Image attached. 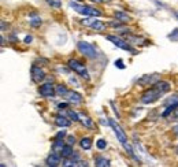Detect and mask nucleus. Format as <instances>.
<instances>
[{
	"label": "nucleus",
	"instance_id": "obj_1",
	"mask_svg": "<svg viewBox=\"0 0 178 167\" xmlns=\"http://www.w3.org/2000/svg\"><path fill=\"white\" fill-rule=\"evenodd\" d=\"M70 6L73 7V10H75L78 14H82V15H91V17H100L101 12L99 10H96L95 7L91 6H82V4H77V3H70Z\"/></svg>",
	"mask_w": 178,
	"mask_h": 167
},
{
	"label": "nucleus",
	"instance_id": "obj_2",
	"mask_svg": "<svg viewBox=\"0 0 178 167\" xmlns=\"http://www.w3.org/2000/svg\"><path fill=\"white\" fill-rule=\"evenodd\" d=\"M162 95H163V93L160 92V90L157 89L155 85H153L151 89L145 90V92L143 93V96H141V102H143L144 104H151V103L156 102V100L159 99V97L162 96Z\"/></svg>",
	"mask_w": 178,
	"mask_h": 167
},
{
	"label": "nucleus",
	"instance_id": "obj_3",
	"mask_svg": "<svg viewBox=\"0 0 178 167\" xmlns=\"http://www.w3.org/2000/svg\"><path fill=\"white\" fill-rule=\"evenodd\" d=\"M68 67H70L73 71L77 73L78 75H81L82 78L89 79V74H88V71H87V67H85L81 62L75 60V59H70V60H68Z\"/></svg>",
	"mask_w": 178,
	"mask_h": 167
},
{
	"label": "nucleus",
	"instance_id": "obj_4",
	"mask_svg": "<svg viewBox=\"0 0 178 167\" xmlns=\"http://www.w3.org/2000/svg\"><path fill=\"white\" fill-rule=\"evenodd\" d=\"M78 50H80L81 54H84L87 58L91 59H96L97 58V51L95 50V47H92L87 41H80L78 43Z\"/></svg>",
	"mask_w": 178,
	"mask_h": 167
},
{
	"label": "nucleus",
	"instance_id": "obj_5",
	"mask_svg": "<svg viewBox=\"0 0 178 167\" xmlns=\"http://www.w3.org/2000/svg\"><path fill=\"white\" fill-rule=\"evenodd\" d=\"M107 40H108V41H111V43L114 44V45H116L118 48H122V50H125V51L132 52L133 55H136V54H137L136 50H133V48L130 47V45H129L128 43H126L125 40L119 39V37H116V36H111V34H110V36H107Z\"/></svg>",
	"mask_w": 178,
	"mask_h": 167
},
{
	"label": "nucleus",
	"instance_id": "obj_6",
	"mask_svg": "<svg viewBox=\"0 0 178 167\" xmlns=\"http://www.w3.org/2000/svg\"><path fill=\"white\" fill-rule=\"evenodd\" d=\"M81 23L82 25H85V26L92 27V29H95V30H99V32L105 30V23L101 22V21L95 19V18H85V19L81 21Z\"/></svg>",
	"mask_w": 178,
	"mask_h": 167
},
{
	"label": "nucleus",
	"instance_id": "obj_7",
	"mask_svg": "<svg viewBox=\"0 0 178 167\" xmlns=\"http://www.w3.org/2000/svg\"><path fill=\"white\" fill-rule=\"evenodd\" d=\"M110 125H111V127L114 129V131H115V134H116V138L119 140V142H121V144H125V142H128V137H126L125 131L122 130V127L119 126V125L116 123L114 119H110Z\"/></svg>",
	"mask_w": 178,
	"mask_h": 167
},
{
	"label": "nucleus",
	"instance_id": "obj_8",
	"mask_svg": "<svg viewBox=\"0 0 178 167\" xmlns=\"http://www.w3.org/2000/svg\"><path fill=\"white\" fill-rule=\"evenodd\" d=\"M39 92H40V95L44 97H52L55 93H56V90L54 89V86L51 85V84H44V85L40 86Z\"/></svg>",
	"mask_w": 178,
	"mask_h": 167
},
{
	"label": "nucleus",
	"instance_id": "obj_9",
	"mask_svg": "<svg viewBox=\"0 0 178 167\" xmlns=\"http://www.w3.org/2000/svg\"><path fill=\"white\" fill-rule=\"evenodd\" d=\"M44 78H45V73L41 70L40 67L33 66V67H32V79H33V81L36 84H40Z\"/></svg>",
	"mask_w": 178,
	"mask_h": 167
},
{
	"label": "nucleus",
	"instance_id": "obj_10",
	"mask_svg": "<svg viewBox=\"0 0 178 167\" xmlns=\"http://www.w3.org/2000/svg\"><path fill=\"white\" fill-rule=\"evenodd\" d=\"M47 165L51 166V167L59 166L60 165V156H59V154H56V152H55V154H51L47 158Z\"/></svg>",
	"mask_w": 178,
	"mask_h": 167
},
{
	"label": "nucleus",
	"instance_id": "obj_11",
	"mask_svg": "<svg viewBox=\"0 0 178 167\" xmlns=\"http://www.w3.org/2000/svg\"><path fill=\"white\" fill-rule=\"evenodd\" d=\"M157 74H152V75H144L143 78L138 79V84H141V85H148V84H155L157 82Z\"/></svg>",
	"mask_w": 178,
	"mask_h": 167
},
{
	"label": "nucleus",
	"instance_id": "obj_12",
	"mask_svg": "<svg viewBox=\"0 0 178 167\" xmlns=\"http://www.w3.org/2000/svg\"><path fill=\"white\" fill-rule=\"evenodd\" d=\"M114 15H115V18L119 21V22H122V23H128L132 21V17L129 15L128 12H123V11H115L114 12Z\"/></svg>",
	"mask_w": 178,
	"mask_h": 167
},
{
	"label": "nucleus",
	"instance_id": "obj_13",
	"mask_svg": "<svg viewBox=\"0 0 178 167\" xmlns=\"http://www.w3.org/2000/svg\"><path fill=\"white\" fill-rule=\"evenodd\" d=\"M153 85H155L156 88H157V89L160 90V92L163 93V95H164V93H167V92H169L170 88H171V86H170V84H169V82H166V81H157V82L153 84Z\"/></svg>",
	"mask_w": 178,
	"mask_h": 167
},
{
	"label": "nucleus",
	"instance_id": "obj_14",
	"mask_svg": "<svg viewBox=\"0 0 178 167\" xmlns=\"http://www.w3.org/2000/svg\"><path fill=\"white\" fill-rule=\"evenodd\" d=\"M78 117H80V121H81V123L84 125L85 127H88V129H91V127H93V121L91 119L88 115H85V114H78Z\"/></svg>",
	"mask_w": 178,
	"mask_h": 167
},
{
	"label": "nucleus",
	"instance_id": "obj_15",
	"mask_svg": "<svg viewBox=\"0 0 178 167\" xmlns=\"http://www.w3.org/2000/svg\"><path fill=\"white\" fill-rule=\"evenodd\" d=\"M67 96H68L67 97L68 102H71V103H74V104H78V103L82 102V96L78 92H70V93H67Z\"/></svg>",
	"mask_w": 178,
	"mask_h": 167
},
{
	"label": "nucleus",
	"instance_id": "obj_16",
	"mask_svg": "<svg viewBox=\"0 0 178 167\" xmlns=\"http://www.w3.org/2000/svg\"><path fill=\"white\" fill-rule=\"evenodd\" d=\"M55 123H56L59 127H68L70 126V121L64 117H56L55 118Z\"/></svg>",
	"mask_w": 178,
	"mask_h": 167
},
{
	"label": "nucleus",
	"instance_id": "obj_17",
	"mask_svg": "<svg viewBox=\"0 0 178 167\" xmlns=\"http://www.w3.org/2000/svg\"><path fill=\"white\" fill-rule=\"evenodd\" d=\"M73 154H74V151H73V148H71L70 144H68V145H64V148L62 149V152H60L62 158H64V159H67V158H70V156H73Z\"/></svg>",
	"mask_w": 178,
	"mask_h": 167
},
{
	"label": "nucleus",
	"instance_id": "obj_18",
	"mask_svg": "<svg viewBox=\"0 0 178 167\" xmlns=\"http://www.w3.org/2000/svg\"><path fill=\"white\" fill-rule=\"evenodd\" d=\"M64 148V144H63V141L59 140V138H56L54 142V145H52V149H54V152H56V154H60L62 152V149Z\"/></svg>",
	"mask_w": 178,
	"mask_h": 167
},
{
	"label": "nucleus",
	"instance_id": "obj_19",
	"mask_svg": "<svg viewBox=\"0 0 178 167\" xmlns=\"http://www.w3.org/2000/svg\"><path fill=\"white\" fill-rule=\"evenodd\" d=\"M95 165L97 166V167H108V166H110V162H108L105 158H101V156H99V158L95 159Z\"/></svg>",
	"mask_w": 178,
	"mask_h": 167
},
{
	"label": "nucleus",
	"instance_id": "obj_20",
	"mask_svg": "<svg viewBox=\"0 0 178 167\" xmlns=\"http://www.w3.org/2000/svg\"><path fill=\"white\" fill-rule=\"evenodd\" d=\"M80 144H81V148H82V149H89V148L92 147V141H91V138H88V137H84V138H82Z\"/></svg>",
	"mask_w": 178,
	"mask_h": 167
},
{
	"label": "nucleus",
	"instance_id": "obj_21",
	"mask_svg": "<svg viewBox=\"0 0 178 167\" xmlns=\"http://www.w3.org/2000/svg\"><path fill=\"white\" fill-rule=\"evenodd\" d=\"M67 88L64 85H58L56 86V95H59V96H64V95H67Z\"/></svg>",
	"mask_w": 178,
	"mask_h": 167
},
{
	"label": "nucleus",
	"instance_id": "obj_22",
	"mask_svg": "<svg viewBox=\"0 0 178 167\" xmlns=\"http://www.w3.org/2000/svg\"><path fill=\"white\" fill-rule=\"evenodd\" d=\"M123 145V147H125V149H126V152H128V154L130 155V156H132V158H134L136 159V160H138V159H137L136 158V156H134V152H133V148L132 147H130V145L128 144V142H125V144H122Z\"/></svg>",
	"mask_w": 178,
	"mask_h": 167
},
{
	"label": "nucleus",
	"instance_id": "obj_23",
	"mask_svg": "<svg viewBox=\"0 0 178 167\" xmlns=\"http://www.w3.org/2000/svg\"><path fill=\"white\" fill-rule=\"evenodd\" d=\"M177 108V106H173V104H169V106H167V108H166V111H164L163 112V117H169V114L170 112H173L174 110Z\"/></svg>",
	"mask_w": 178,
	"mask_h": 167
},
{
	"label": "nucleus",
	"instance_id": "obj_24",
	"mask_svg": "<svg viewBox=\"0 0 178 167\" xmlns=\"http://www.w3.org/2000/svg\"><path fill=\"white\" fill-rule=\"evenodd\" d=\"M67 115L70 117L73 121H80V117H78V114L74 112L73 110H67Z\"/></svg>",
	"mask_w": 178,
	"mask_h": 167
},
{
	"label": "nucleus",
	"instance_id": "obj_25",
	"mask_svg": "<svg viewBox=\"0 0 178 167\" xmlns=\"http://www.w3.org/2000/svg\"><path fill=\"white\" fill-rule=\"evenodd\" d=\"M169 104H173V106H178V96H173L171 99L167 100V106Z\"/></svg>",
	"mask_w": 178,
	"mask_h": 167
},
{
	"label": "nucleus",
	"instance_id": "obj_26",
	"mask_svg": "<svg viewBox=\"0 0 178 167\" xmlns=\"http://www.w3.org/2000/svg\"><path fill=\"white\" fill-rule=\"evenodd\" d=\"M30 25L34 26V27L40 26V25H41V19H40V18H33V19H30Z\"/></svg>",
	"mask_w": 178,
	"mask_h": 167
},
{
	"label": "nucleus",
	"instance_id": "obj_27",
	"mask_svg": "<svg viewBox=\"0 0 178 167\" xmlns=\"http://www.w3.org/2000/svg\"><path fill=\"white\" fill-rule=\"evenodd\" d=\"M96 145H97L99 149H104L105 147H107V142H105L104 140H97V142H96Z\"/></svg>",
	"mask_w": 178,
	"mask_h": 167
},
{
	"label": "nucleus",
	"instance_id": "obj_28",
	"mask_svg": "<svg viewBox=\"0 0 178 167\" xmlns=\"http://www.w3.org/2000/svg\"><path fill=\"white\" fill-rule=\"evenodd\" d=\"M47 3L49 6L56 7V8H58V7H60V2H59V0H47Z\"/></svg>",
	"mask_w": 178,
	"mask_h": 167
},
{
	"label": "nucleus",
	"instance_id": "obj_29",
	"mask_svg": "<svg viewBox=\"0 0 178 167\" xmlns=\"http://www.w3.org/2000/svg\"><path fill=\"white\" fill-rule=\"evenodd\" d=\"M115 66H116V67H119V69H125V64H123L122 59H118V60H115Z\"/></svg>",
	"mask_w": 178,
	"mask_h": 167
},
{
	"label": "nucleus",
	"instance_id": "obj_30",
	"mask_svg": "<svg viewBox=\"0 0 178 167\" xmlns=\"http://www.w3.org/2000/svg\"><path fill=\"white\" fill-rule=\"evenodd\" d=\"M74 142H75V138H74V136H68V137H67V144H70V145H74Z\"/></svg>",
	"mask_w": 178,
	"mask_h": 167
},
{
	"label": "nucleus",
	"instance_id": "obj_31",
	"mask_svg": "<svg viewBox=\"0 0 178 167\" xmlns=\"http://www.w3.org/2000/svg\"><path fill=\"white\" fill-rule=\"evenodd\" d=\"M66 136V130H62V131H59V133L56 134V138H59V140H62V138Z\"/></svg>",
	"mask_w": 178,
	"mask_h": 167
},
{
	"label": "nucleus",
	"instance_id": "obj_32",
	"mask_svg": "<svg viewBox=\"0 0 178 167\" xmlns=\"http://www.w3.org/2000/svg\"><path fill=\"white\" fill-rule=\"evenodd\" d=\"M121 23L122 22H114V21H112V22H110V25L112 27H121Z\"/></svg>",
	"mask_w": 178,
	"mask_h": 167
},
{
	"label": "nucleus",
	"instance_id": "obj_33",
	"mask_svg": "<svg viewBox=\"0 0 178 167\" xmlns=\"http://www.w3.org/2000/svg\"><path fill=\"white\" fill-rule=\"evenodd\" d=\"M67 106H68L67 103H62V104H59V106H58V107H59V108H66Z\"/></svg>",
	"mask_w": 178,
	"mask_h": 167
},
{
	"label": "nucleus",
	"instance_id": "obj_34",
	"mask_svg": "<svg viewBox=\"0 0 178 167\" xmlns=\"http://www.w3.org/2000/svg\"><path fill=\"white\" fill-rule=\"evenodd\" d=\"M30 41H32V37H30V36H26V37H25V43L29 44Z\"/></svg>",
	"mask_w": 178,
	"mask_h": 167
},
{
	"label": "nucleus",
	"instance_id": "obj_35",
	"mask_svg": "<svg viewBox=\"0 0 178 167\" xmlns=\"http://www.w3.org/2000/svg\"><path fill=\"white\" fill-rule=\"evenodd\" d=\"M92 2H95V3H104L105 0H92Z\"/></svg>",
	"mask_w": 178,
	"mask_h": 167
},
{
	"label": "nucleus",
	"instance_id": "obj_36",
	"mask_svg": "<svg viewBox=\"0 0 178 167\" xmlns=\"http://www.w3.org/2000/svg\"><path fill=\"white\" fill-rule=\"evenodd\" d=\"M176 119H178V110L176 111Z\"/></svg>",
	"mask_w": 178,
	"mask_h": 167
},
{
	"label": "nucleus",
	"instance_id": "obj_37",
	"mask_svg": "<svg viewBox=\"0 0 178 167\" xmlns=\"http://www.w3.org/2000/svg\"><path fill=\"white\" fill-rule=\"evenodd\" d=\"M174 130H176V133H178V126H176V127H174Z\"/></svg>",
	"mask_w": 178,
	"mask_h": 167
},
{
	"label": "nucleus",
	"instance_id": "obj_38",
	"mask_svg": "<svg viewBox=\"0 0 178 167\" xmlns=\"http://www.w3.org/2000/svg\"><path fill=\"white\" fill-rule=\"evenodd\" d=\"M75 2H82V0H75Z\"/></svg>",
	"mask_w": 178,
	"mask_h": 167
},
{
	"label": "nucleus",
	"instance_id": "obj_39",
	"mask_svg": "<svg viewBox=\"0 0 178 167\" xmlns=\"http://www.w3.org/2000/svg\"><path fill=\"white\" fill-rule=\"evenodd\" d=\"M176 15H177V17H178V12H176Z\"/></svg>",
	"mask_w": 178,
	"mask_h": 167
}]
</instances>
